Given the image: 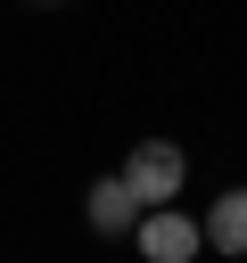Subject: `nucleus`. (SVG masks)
<instances>
[{"label":"nucleus","instance_id":"obj_2","mask_svg":"<svg viewBox=\"0 0 247 263\" xmlns=\"http://www.w3.org/2000/svg\"><path fill=\"white\" fill-rule=\"evenodd\" d=\"M132 247H140L148 263H198L206 230H198V214H181V205H148V214L132 222Z\"/></svg>","mask_w":247,"mask_h":263},{"label":"nucleus","instance_id":"obj_5","mask_svg":"<svg viewBox=\"0 0 247 263\" xmlns=\"http://www.w3.org/2000/svg\"><path fill=\"white\" fill-rule=\"evenodd\" d=\"M33 8H66V0H33Z\"/></svg>","mask_w":247,"mask_h":263},{"label":"nucleus","instance_id":"obj_3","mask_svg":"<svg viewBox=\"0 0 247 263\" xmlns=\"http://www.w3.org/2000/svg\"><path fill=\"white\" fill-rule=\"evenodd\" d=\"M82 214H91V230H99V238H132V222H140V197L123 189V173H107V181H91Z\"/></svg>","mask_w":247,"mask_h":263},{"label":"nucleus","instance_id":"obj_1","mask_svg":"<svg viewBox=\"0 0 247 263\" xmlns=\"http://www.w3.org/2000/svg\"><path fill=\"white\" fill-rule=\"evenodd\" d=\"M115 173H123V189H132L140 214H148V205H173V197H181L189 156H181V140H132V156H123Z\"/></svg>","mask_w":247,"mask_h":263},{"label":"nucleus","instance_id":"obj_4","mask_svg":"<svg viewBox=\"0 0 247 263\" xmlns=\"http://www.w3.org/2000/svg\"><path fill=\"white\" fill-rule=\"evenodd\" d=\"M198 230H206L214 255H247V189H222V197L198 214Z\"/></svg>","mask_w":247,"mask_h":263}]
</instances>
